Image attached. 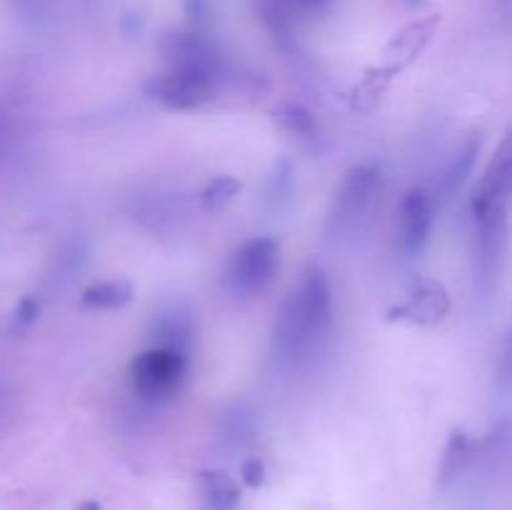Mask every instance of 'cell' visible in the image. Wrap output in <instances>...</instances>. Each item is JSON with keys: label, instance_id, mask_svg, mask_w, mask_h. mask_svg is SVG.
<instances>
[{"label": "cell", "instance_id": "obj_22", "mask_svg": "<svg viewBox=\"0 0 512 510\" xmlns=\"http://www.w3.org/2000/svg\"><path fill=\"white\" fill-rule=\"evenodd\" d=\"M185 13L190 15L195 25H203L210 20V3L208 0H183Z\"/></svg>", "mask_w": 512, "mask_h": 510}, {"label": "cell", "instance_id": "obj_24", "mask_svg": "<svg viewBox=\"0 0 512 510\" xmlns=\"http://www.w3.org/2000/svg\"><path fill=\"white\" fill-rule=\"evenodd\" d=\"M13 5L23 18H38L43 13V0H13Z\"/></svg>", "mask_w": 512, "mask_h": 510}, {"label": "cell", "instance_id": "obj_18", "mask_svg": "<svg viewBox=\"0 0 512 510\" xmlns=\"http://www.w3.org/2000/svg\"><path fill=\"white\" fill-rule=\"evenodd\" d=\"M240 193V183L230 175H220V178H213L200 193V208L208 210V213H215V210L225 208L235 195Z\"/></svg>", "mask_w": 512, "mask_h": 510}, {"label": "cell", "instance_id": "obj_6", "mask_svg": "<svg viewBox=\"0 0 512 510\" xmlns=\"http://www.w3.org/2000/svg\"><path fill=\"white\" fill-rule=\"evenodd\" d=\"M163 53L170 70L200 75V78H208L218 85L225 78V60L218 45L205 38L200 30L170 33L163 43Z\"/></svg>", "mask_w": 512, "mask_h": 510}, {"label": "cell", "instance_id": "obj_17", "mask_svg": "<svg viewBox=\"0 0 512 510\" xmlns=\"http://www.w3.org/2000/svg\"><path fill=\"white\" fill-rule=\"evenodd\" d=\"M435 23H438V18H435V15H433V18L418 20V23H410L408 28H405L403 33H400L398 38L390 43V55L398 53L400 60L415 58V55L420 53V48L428 43L430 35H433Z\"/></svg>", "mask_w": 512, "mask_h": 510}, {"label": "cell", "instance_id": "obj_5", "mask_svg": "<svg viewBox=\"0 0 512 510\" xmlns=\"http://www.w3.org/2000/svg\"><path fill=\"white\" fill-rule=\"evenodd\" d=\"M380 190V168L373 163L355 165L345 173L343 183L335 190L328 213V233L340 238L358 228L368 215L375 195Z\"/></svg>", "mask_w": 512, "mask_h": 510}, {"label": "cell", "instance_id": "obj_3", "mask_svg": "<svg viewBox=\"0 0 512 510\" xmlns=\"http://www.w3.org/2000/svg\"><path fill=\"white\" fill-rule=\"evenodd\" d=\"M188 378V353L155 345L130 363V385L143 403L160 405L173 400Z\"/></svg>", "mask_w": 512, "mask_h": 510}, {"label": "cell", "instance_id": "obj_14", "mask_svg": "<svg viewBox=\"0 0 512 510\" xmlns=\"http://www.w3.org/2000/svg\"><path fill=\"white\" fill-rule=\"evenodd\" d=\"M133 300V285L128 280H100L88 285L80 295V305L88 310H120Z\"/></svg>", "mask_w": 512, "mask_h": 510}, {"label": "cell", "instance_id": "obj_13", "mask_svg": "<svg viewBox=\"0 0 512 510\" xmlns=\"http://www.w3.org/2000/svg\"><path fill=\"white\" fill-rule=\"evenodd\" d=\"M205 510H238L240 490L228 473L208 470L198 475Z\"/></svg>", "mask_w": 512, "mask_h": 510}, {"label": "cell", "instance_id": "obj_2", "mask_svg": "<svg viewBox=\"0 0 512 510\" xmlns=\"http://www.w3.org/2000/svg\"><path fill=\"white\" fill-rule=\"evenodd\" d=\"M473 278L483 298L493 295L508 253V203H473Z\"/></svg>", "mask_w": 512, "mask_h": 510}, {"label": "cell", "instance_id": "obj_15", "mask_svg": "<svg viewBox=\"0 0 512 510\" xmlns=\"http://www.w3.org/2000/svg\"><path fill=\"white\" fill-rule=\"evenodd\" d=\"M153 333L158 338V345H168V348L188 353L190 345H193V320L180 310H170V313L155 318Z\"/></svg>", "mask_w": 512, "mask_h": 510}, {"label": "cell", "instance_id": "obj_9", "mask_svg": "<svg viewBox=\"0 0 512 510\" xmlns=\"http://www.w3.org/2000/svg\"><path fill=\"white\" fill-rule=\"evenodd\" d=\"M512 195V128L495 150L493 160L485 168L478 188L473 193V203H508Z\"/></svg>", "mask_w": 512, "mask_h": 510}, {"label": "cell", "instance_id": "obj_23", "mask_svg": "<svg viewBox=\"0 0 512 510\" xmlns=\"http://www.w3.org/2000/svg\"><path fill=\"white\" fill-rule=\"evenodd\" d=\"M285 3H288L290 8H293V13L300 18V15L305 13H318V10L328 8L333 0H285Z\"/></svg>", "mask_w": 512, "mask_h": 510}, {"label": "cell", "instance_id": "obj_10", "mask_svg": "<svg viewBox=\"0 0 512 510\" xmlns=\"http://www.w3.org/2000/svg\"><path fill=\"white\" fill-rule=\"evenodd\" d=\"M450 298L445 288L435 280H418L410 290L405 305H400L398 315L408 318L410 323L418 325H435L448 315Z\"/></svg>", "mask_w": 512, "mask_h": 510}, {"label": "cell", "instance_id": "obj_1", "mask_svg": "<svg viewBox=\"0 0 512 510\" xmlns=\"http://www.w3.org/2000/svg\"><path fill=\"white\" fill-rule=\"evenodd\" d=\"M333 325V293L318 265L305 270L280 303L273 323V353L285 368L310 363Z\"/></svg>", "mask_w": 512, "mask_h": 510}, {"label": "cell", "instance_id": "obj_19", "mask_svg": "<svg viewBox=\"0 0 512 510\" xmlns=\"http://www.w3.org/2000/svg\"><path fill=\"white\" fill-rule=\"evenodd\" d=\"M38 313H40V303L35 298H23L18 303V308H15V313H13V325L18 330H25V328H30V325L35 323V318H38Z\"/></svg>", "mask_w": 512, "mask_h": 510}, {"label": "cell", "instance_id": "obj_26", "mask_svg": "<svg viewBox=\"0 0 512 510\" xmlns=\"http://www.w3.org/2000/svg\"><path fill=\"white\" fill-rule=\"evenodd\" d=\"M405 3H408V5H413V8H415V5H423L425 0H405Z\"/></svg>", "mask_w": 512, "mask_h": 510}, {"label": "cell", "instance_id": "obj_8", "mask_svg": "<svg viewBox=\"0 0 512 510\" xmlns=\"http://www.w3.org/2000/svg\"><path fill=\"white\" fill-rule=\"evenodd\" d=\"M435 200L438 198L428 188H410L400 200L395 235H398V248L405 255H418L428 243L435 223Z\"/></svg>", "mask_w": 512, "mask_h": 510}, {"label": "cell", "instance_id": "obj_16", "mask_svg": "<svg viewBox=\"0 0 512 510\" xmlns=\"http://www.w3.org/2000/svg\"><path fill=\"white\" fill-rule=\"evenodd\" d=\"M275 120L280 123V128L288 130L290 135L303 140H315L318 138V120L310 113L305 105L300 103H285L275 110Z\"/></svg>", "mask_w": 512, "mask_h": 510}, {"label": "cell", "instance_id": "obj_11", "mask_svg": "<svg viewBox=\"0 0 512 510\" xmlns=\"http://www.w3.org/2000/svg\"><path fill=\"white\" fill-rule=\"evenodd\" d=\"M480 153V140L470 138L453 158L448 160V165L443 168V173L438 175V193L440 198H453L460 188L465 185V180L473 175L475 160Z\"/></svg>", "mask_w": 512, "mask_h": 510}, {"label": "cell", "instance_id": "obj_12", "mask_svg": "<svg viewBox=\"0 0 512 510\" xmlns=\"http://www.w3.org/2000/svg\"><path fill=\"white\" fill-rule=\"evenodd\" d=\"M475 455H478V443L463 430H455L445 445L443 460H440V485L448 488L450 483H455L465 473V468L473 463Z\"/></svg>", "mask_w": 512, "mask_h": 510}, {"label": "cell", "instance_id": "obj_20", "mask_svg": "<svg viewBox=\"0 0 512 510\" xmlns=\"http://www.w3.org/2000/svg\"><path fill=\"white\" fill-rule=\"evenodd\" d=\"M240 478H243V483L250 485V488H260V485L265 483L263 460H258V458L245 460V463L240 465Z\"/></svg>", "mask_w": 512, "mask_h": 510}, {"label": "cell", "instance_id": "obj_7", "mask_svg": "<svg viewBox=\"0 0 512 510\" xmlns=\"http://www.w3.org/2000/svg\"><path fill=\"white\" fill-rule=\"evenodd\" d=\"M220 85L200 75L183 73V70H165V73L153 75L145 83L148 98L158 100L160 105L170 110H193L200 105L210 103L218 93Z\"/></svg>", "mask_w": 512, "mask_h": 510}, {"label": "cell", "instance_id": "obj_4", "mask_svg": "<svg viewBox=\"0 0 512 510\" xmlns=\"http://www.w3.org/2000/svg\"><path fill=\"white\" fill-rule=\"evenodd\" d=\"M280 268V245L273 238H255L240 245L225 265V290L235 298H253L273 285Z\"/></svg>", "mask_w": 512, "mask_h": 510}, {"label": "cell", "instance_id": "obj_25", "mask_svg": "<svg viewBox=\"0 0 512 510\" xmlns=\"http://www.w3.org/2000/svg\"><path fill=\"white\" fill-rule=\"evenodd\" d=\"M78 510H103V508H100V503H95V500H85V503H80Z\"/></svg>", "mask_w": 512, "mask_h": 510}, {"label": "cell", "instance_id": "obj_21", "mask_svg": "<svg viewBox=\"0 0 512 510\" xmlns=\"http://www.w3.org/2000/svg\"><path fill=\"white\" fill-rule=\"evenodd\" d=\"M498 380H500V385H503V388H512V330L508 335V343H505L503 358H500Z\"/></svg>", "mask_w": 512, "mask_h": 510}]
</instances>
